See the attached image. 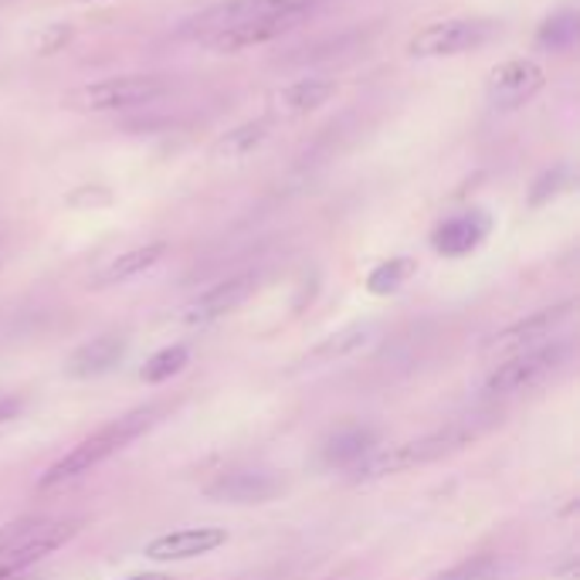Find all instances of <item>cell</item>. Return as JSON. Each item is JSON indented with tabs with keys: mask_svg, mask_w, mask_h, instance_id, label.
<instances>
[{
	"mask_svg": "<svg viewBox=\"0 0 580 580\" xmlns=\"http://www.w3.org/2000/svg\"><path fill=\"white\" fill-rule=\"evenodd\" d=\"M495 557H472V560H462L455 567H449L445 573H434L431 580H492L495 577Z\"/></svg>",
	"mask_w": 580,
	"mask_h": 580,
	"instance_id": "7402d4cb",
	"label": "cell"
},
{
	"mask_svg": "<svg viewBox=\"0 0 580 580\" xmlns=\"http://www.w3.org/2000/svg\"><path fill=\"white\" fill-rule=\"evenodd\" d=\"M282 479L265 472V468H231L220 472L204 486V495L214 503H231V506H262L282 495Z\"/></svg>",
	"mask_w": 580,
	"mask_h": 580,
	"instance_id": "9c48e42d",
	"label": "cell"
},
{
	"mask_svg": "<svg viewBox=\"0 0 580 580\" xmlns=\"http://www.w3.org/2000/svg\"><path fill=\"white\" fill-rule=\"evenodd\" d=\"M492 31H495L492 21H472V17L434 21L407 41V54L411 59H452V54H465L486 45Z\"/></svg>",
	"mask_w": 580,
	"mask_h": 580,
	"instance_id": "8992f818",
	"label": "cell"
},
{
	"mask_svg": "<svg viewBox=\"0 0 580 580\" xmlns=\"http://www.w3.org/2000/svg\"><path fill=\"white\" fill-rule=\"evenodd\" d=\"M187 361H190V353H187V346H163L160 353H153L150 361H147V367L140 370V377L147 380V383H163V380H171V377H177L184 367H187Z\"/></svg>",
	"mask_w": 580,
	"mask_h": 580,
	"instance_id": "44dd1931",
	"label": "cell"
},
{
	"mask_svg": "<svg viewBox=\"0 0 580 580\" xmlns=\"http://www.w3.org/2000/svg\"><path fill=\"white\" fill-rule=\"evenodd\" d=\"M377 434L374 428H361V425H346L340 431H333L323 445V462L333 468H356L367 455H374L377 449Z\"/></svg>",
	"mask_w": 580,
	"mask_h": 580,
	"instance_id": "e0dca14e",
	"label": "cell"
},
{
	"mask_svg": "<svg viewBox=\"0 0 580 580\" xmlns=\"http://www.w3.org/2000/svg\"><path fill=\"white\" fill-rule=\"evenodd\" d=\"M126 580H174V577L171 573H133Z\"/></svg>",
	"mask_w": 580,
	"mask_h": 580,
	"instance_id": "4316f807",
	"label": "cell"
},
{
	"mask_svg": "<svg viewBox=\"0 0 580 580\" xmlns=\"http://www.w3.org/2000/svg\"><path fill=\"white\" fill-rule=\"evenodd\" d=\"M543 86H546V75L533 59H509L489 72L486 102L492 109H500V113H513V109L527 105Z\"/></svg>",
	"mask_w": 580,
	"mask_h": 580,
	"instance_id": "ba28073f",
	"label": "cell"
},
{
	"mask_svg": "<svg viewBox=\"0 0 580 580\" xmlns=\"http://www.w3.org/2000/svg\"><path fill=\"white\" fill-rule=\"evenodd\" d=\"M567 361H570V343H560V340L506 356V361H500V367L486 377L482 401H503V398L527 394L543 380L554 377L557 370H564Z\"/></svg>",
	"mask_w": 580,
	"mask_h": 580,
	"instance_id": "3957f363",
	"label": "cell"
},
{
	"mask_svg": "<svg viewBox=\"0 0 580 580\" xmlns=\"http://www.w3.org/2000/svg\"><path fill=\"white\" fill-rule=\"evenodd\" d=\"M163 96H167V81L160 75H116L68 92L65 105L78 113H119V109L150 105Z\"/></svg>",
	"mask_w": 580,
	"mask_h": 580,
	"instance_id": "5b68a950",
	"label": "cell"
},
{
	"mask_svg": "<svg viewBox=\"0 0 580 580\" xmlns=\"http://www.w3.org/2000/svg\"><path fill=\"white\" fill-rule=\"evenodd\" d=\"M299 21L295 17H252V21H238L214 31L207 38V45L220 54H238L244 48H255V45H268L275 38H282L286 31H292Z\"/></svg>",
	"mask_w": 580,
	"mask_h": 580,
	"instance_id": "7c38bea8",
	"label": "cell"
},
{
	"mask_svg": "<svg viewBox=\"0 0 580 580\" xmlns=\"http://www.w3.org/2000/svg\"><path fill=\"white\" fill-rule=\"evenodd\" d=\"M364 340H367V329H346V333H340V337H333V340H326V343L316 350V356H329V353L343 356L346 350H356Z\"/></svg>",
	"mask_w": 580,
	"mask_h": 580,
	"instance_id": "d4e9b609",
	"label": "cell"
},
{
	"mask_svg": "<svg viewBox=\"0 0 580 580\" xmlns=\"http://www.w3.org/2000/svg\"><path fill=\"white\" fill-rule=\"evenodd\" d=\"M160 414H163L160 404H147V407H136V411L123 414V418H116V421L102 425L89 438H81L65 458L54 462L38 479V489H59V486H68L81 476H89L92 468H99L102 462H109L123 449H129L136 438H143L160 421Z\"/></svg>",
	"mask_w": 580,
	"mask_h": 580,
	"instance_id": "7a4b0ae2",
	"label": "cell"
},
{
	"mask_svg": "<svg viewBox=\"0 0 580 580\" xmlns=\"http://www.w3.org/2000/svg\"><path fill=\"white\" fill-rule=\"evenodd\" d=\"M500 421H503L500 411L465 414V418H455L445 428H434L428 434L407 438V441H401V445H391V449H380V452L367 455L361 465H356V479L374 482V479L411 472V468H418V465L441 462V458H449L455 452H465L468 445H476V441Z\"/></svg>",
	"mask_w": 580,
	"mask_h": 580,
	"instance_id": "6da1fadb",
	"label": "cell"
},
{
	"mask_svg": "<svg viewBox=\"0 0 580 580\" xmlns=\"http://www.w3.org/2000/svg\"><path fill=\"white\" fill-rule=\"evenodd\" d=\"M81 530V519H45L38 527H27V522H17L14 530L0 533V580H14L17 573H24L27 567L41 564L45 557L59 554L65 543H72V537Z\"/></svg>",
	"mask_w": 580,
	"mask_h": 580,
	"instance_id": "277c9868",
	"label": "cell"
},
{
	"mask_svg": "<svg viewBox=\"0 0 580 580\" xmlns=\"http://www.w3.org/2000/svg\"><path fill=\"white\" fill-rule=\"evenodd\" d=\"M17 411H21V398H0V425L17 418Z\"/></svg>",
	"mask_w": 580,
	"mask_h": 580,
	"instance_id": "484cf974",
	"label": "cell"
},
{
	"mask_svg": "<svg viewBox=\"0 0 580 580\" xmlns=\"http://www.w3.org/2000/svg\"><path fill=\"white\" fill-rule=\"evenodd\" d=\"M577 31H580V17H577V11H573V8H564V11L550 14V17L540 24L537 45L546 48V51H567V48H573Z\"/></svg>",
	"mask_w": 580,
	"mask_h": 580,
	"instance_id": "d6986e66",
	"label": "cell"
},
{
	"mask_svg": "<svg viewBox=\"0 0 580 580\" xmlns=\"http://www.w3.org/2000/svg\"><path fill=\"white\" fill-rule=\"evenodd\" d=\"M163 255H167V244L163 241H150V244H140V248H129V252H123L119 259L105 262L92 279L89 286L92 289H113V286H123L129 279H136V275L150 272Z\"/></svg>",
	"mask_w": 580,
	"mask_h": 580,
	"instance_id": "9a60e30c",
	"label": "cell"
},
{
	"mask_svg": "<svg viewBox=\"0 0 580 580\" xmlns=\"http://www.w3.org/2000/svg\"><path fill=\"white\" fill-rule=\"evenodd\" d=\"M259 289V275L255 272H241V275H231V279L217 282L214 289L201 292L193 302L180 310V323L184 326H207L220 316L235 313L248 295H255Z\"/></svg>",
	"mask_w": 580,
	"mask_h": 580,
	"instance_id": "30bf717a",
	"label": "cell"
},
{
	"mask_svg": "<svg viewBox=\"0 0 580 580\" xmlns=\"http://www.w3.org/2000/svg\"><path fill=\"white\" fill-rule=\"evenodd\" d=\"M126 356V337H116V333H105V337H96L92 343L78 346L72 356H68V374L78 377V380H89V377H102L113 370L119 361Z\"/></svg>",
	"mask_w": 580,
	"mask_h": 580,
	"instance_id": "2e32d148",
	"label": "cell"
},
{
	"mask_svg": "<svg viewBox=\"0 0 580 580\" xmlns=\"http://www.w3.org/2000/svg\"><path fill=\"white\" fill-rule=\"evenodd\" d=\"M570 187V167L567 163H560V167H554V171H546L537 184H533V190H530V204L537 207V204H546L550 198H557L560 190H567Z\"/></svg>",
	"mask_w": 580,
	"mask_h": 580,
	"instance_id": "603a6c76",
	"label": "cell"
},
{
	"mask_svg": "<svg viewBox=\"0 0 580 580\" xmlns=\"http://www.w3.org/2000/svg\"><path fill=\"white\" fill-rule=\"evenodd\" d=\"M570 319H573V302H570V299H567V302H557V306L537 310L533 316L506 326L503 333H495V337L486 343V353L506 361V356H516V353H522V350H533V346L546 343L554 333H560V329H564Z\"/></svg>",
	"mask_w": 580,
	"mask_h": 580,
	"instance_id": "52a82bcc",
	"label": "cell"
},
{
	"mask_svg": "<svg viewBox=\"0 0 580 580\" xmlns=\"http://www.w3.org/2000/svg\"><path fill=\"white\" fill-rule=\"evenodd\" d=\"M225 543H228V533L220 527H187V530H174V533H163V537L150 540L143 554L156 564H174V560L207 557Z\"/></svg>",
	"mask_w": 580,
	"mask_h": 580,
	"instance_id": "8fae6325",
	"label": "cell"
},
{
	"mask_svg": "<svg viewBox=\"0 0 580 580\" xmlns=\"http://www.w3.org/2000/svg\"><path fill=\"white\" fill-rule=\"evenodd\" d=\"M333 96H337L333 78H299L272 96V113L279 119H302L316 113V109H323Z\"/></svg>",
	"mask_w": 580,
	"mask_h": 580,
	"instance_id": "5bb4252c",
	"label": "cell"
},
{
	"mask_svg": "<svg viewBox=\"0 0 580 580\" xmlns=\"http://www.w3.org/2000/svg\"><path fill=\"white\" fill-rule=\"evenodd\" d=\"M414 259H404V255H398V259H387V262H380L377 268H370V275H367V292H374V295H391V292H398L411 275H414Z\"/></svg>",
	"mask_w": 580,
	"mask_h": 580,
	"instance_id": "ffe728a7",
	"label": "cell"
},
{
	"mask_svg": "<svg viewBox=\"0 0 580 580\" xmlns=\"http://www.w3.org/2000/svg\"><path fill=\"white\" fill-rule=\"evenodd\" d=\"M486 235H489V217L482 211H465V214L441 220L431 235V248L438 255L462 259L468 252H476V248L486 241Z\"/></svg>",
	"mask_w": 580,
	"mask_h": 580,
	"instance_id": "4fadbf2b",
	"label": "cell"
},
{
	"mask_svg": "<svg viewBox=\"0 0 580 580\" xmlns=\"http://www.w3.org/2000/svg\"><path fill=\"white\" fill-rule=\"evenodd\" d=\"M265 140H268V123L252 119V123H241L231 133L220 136V140L211 147V156L214 160H244V156H252Z\"/></svg>",
	"mask_w": 580,
	"mask_h": 580,
	"instance_id": "ac0fdd59",
	"label": "cell"
},
{
	"mask_svg": "<svg viewBox=\"0 0 580 580\" xmlns=\"http://www.w3.org/2000/svg\"><path fill=\"white\" fill-rule=\"evenodd\" d=\"M72 41V24H45L35 35V51L38 54H54Z\"/></svg>",
	"mask_w": 580,
	"mask_h": 580,
	"instance_id": "cb8c5ba5",
	"label": "cell"
}]
</instances>
